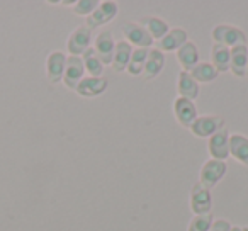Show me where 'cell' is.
<instances>
[{"label":"cell","mask_w":248,"mask_h":231,"mask_svg":"<svg viewBox=\"0 0 248 231\" xmlns=\"http://www.w3.org/2000/svg\"><path fill=\"white\" fill-rule=\"evenodd\" d=\"M226 162H219V160H207L201 169L199 184L204 185L206 189H213L224 175H226Z\"/></svg>","instance_id":"6da1fadb"},{"label":"cell","mask_w":248,"mask_h":231,"mask_svg":"<svg viewBox=\"0 0 248 231\" xmlns=\"http://www.w3.org/2000/svg\"><path fill=\"white\" fill-rule=\"evenodd\" d=\"M213 39L217 45L228 46V48H234V46L245 45L247 41V36L241 29L233 28V26H216L213 29Z\"/></svg>","instance_id":"7a4b0ae2"},{"label":"cell","mask_w":248,"mask_h":231,"mask_svg":"<svg viewBox=\"0 0 248 231\" xmlns=\"http://www.w3.org/2000/svg\"><path fill=\"white\" fill-rule=\"evenodd\" d=\"M223 126H224V119L219 118V116H201V118L197 116V119L190 126V129L199 138H211L214 133L223 129Z\"/></svg>","instance_id":"3957f363"},{"label":"cell","mask_w":248,"mask_h":231,"mask_svg":"<svg viewBox=\"0 0 248 231\" xmlns=\"http://www.w3.org/2000/svg\"><path fill=\"white\" fill-rule=\"evenodd\" d=\"M117 15V4L116 2H100L99 7L92 12V14L87 17V28L89 29H95L102 24L110 22L114 17Z\"/></svg>","instance_id":"277c9868"},{"label":"cell","mask_w":248,"mask_h":231,"mask_svg":"<svg viewBox=\"0 0 248 231\" xmlns=\"http://www.w3.org/2000/svg\"><path fill=\"white\" fill-rule=\"evenodd\" d=\"M90 41H92V29H89L87 26H80L72 32L68 43H66V48L72 56H80L89 49Z\"/></svg>","instance_id":"5b68a950"},{"label":"cell","mask_w":248,"mask_h":231,"mask_svg":"<svg viewBox=\"0 0 248 231\" xmlns=\"http://www.w3.org/2000/svg\"><path fill=\"white\" fill-rule=\"evenodd\" d=\"M209 153L213 156V160H219V162H224V160L230 156V133L228 129H219L217 133H214L209 138Z\"/></svg>","instance_id":"8992f818"},{"label":"cell","mask_w":248,"mask_h":231,"mask_svg":"<svg viewBox=\"0 0 248 231\" xmlns=\"http://www.w3.org/2000/svg\"><path fill=\"white\" fill-rule=\"evenodd\" d=\"M190 207L196 213V216L211 213V207H213L211 190L206 189L204 185H201V184H196L192 187V192H190Z\"/></svg>","instance_id":"52a82bcc"},{"label":"cell","mask_w":248,"mask_h":231,"mask_svg":"<svg viewBox=\"0 0 248 231\" xmlns=\"http://www.w3.org/2000/svg\"><path fill=\"white\" fill-rule=\"evenodd\" d=\"M83 73H85V66H83V60L80 56H70L66 58L65 73H63V82L68 89L75 90L78 83L83 80Z\"/></svg>","instance_id":"ba28073f"},{"label":"cell","mask_w":248,"mask_h":231,"mask_svg":"<svg viewBox=\"0 0 248 231\" xmlns=\"http://www.w3.org/2000/svg\"><path fill=\"white\" fill-rule=\"evenodd\" d=\"M123 34L126 36L128 43L131 46H138V48H146L153 45V38L148 34L145 28L141 24H136V22H129V24L123 26Z\"/></svg>","instance_id":"9c48e42d"},{"label":"cell","mask_w":248,"mask_h":231,"mask_svg":"<svg viewBox=\"0 0 248 231\" xmlns=\"http://www.w3.org/2000/svg\"><path fill=\"white\" fill-rule=\"evenodd\" d=\"M173 110H175L177 121L182 126H186V128H190L194 124V121L197 119V109L192 100L189 99L179 97L175 100V104H173Z\"/></svg>","instance_id":"30bf717a"},{"label":"cell","mask_w":248,"mask_h":231,"mask_svg":"<svg viewBox=\"0 0 248 231\" xmlns=\"http://www.w3.org/2000/svg\"><path fill=\"white\" fill-rule=\"evenodd\" d=\"M187 32L186 29L182 28H173V29H169V32L165 34V38H162L156 45V49L160 51H177L182 45L187 43Z\"/></svg>","instance_id":"8fae6325"},{"label":"cell","mask_w":248,"mask_h":231,"mask_svg":"<svg viewBox=\"0 0 248 231\" xmlns=\"http://www.w3.org/2000/svg\"><path fill=\"white\" fill-rule=\"evenodd\" d=\"M114 49H116V45H114L112 34L109 31H102L95 39V51L102 65H112Z\"/></svg>","instance_id":"7c38bea8"},{"label":"cell","mask_w":248,"mask_h":231,"mask_svg":"<svg viewBox=\"0 0 248 231\" xmlns=\"http://www.w3.org/2000/svg\"><path fill=\"white\" fill-rule=\"evenodd\" d=\"M66 66V56L62 51H55L48 56L46 60V73H48L49 82L56 83L63 78V73H65Z\"/></svg>","instance_id":"4fadbf2b"},{"label":"cell","mask_w":248,"mask_h":231,"mask_svg":"<svg viewBox=\"0 0 248 231\" xmlns=\"http://www.w3.org/2000/svg\"><path fill=\"white\" fill-rule=\"evenodd\" d=\"M247 60H248L247 45L234 46V48L230 49V70L236 77H247Z\"/></svg>","instance_id":"5bb4252c"},{"label":"cell","mask_w":248,"mask_h":231,"mask_svg":"<svg viewBox=\"0 0 248 231\" xmlns=\"http://www.w3.org/2000/svg\"><path fill=\"white\" fill-rule=\"evenodd\" d=\"M177 60H179L180 66L184 68V72H190L192 68L197 66L199 62V51H197V46L194 43L187 41L186 45H182L177 49Z\"/></svg>","instance_id":"9a60e30c"},{"label":"cell","mask_w":248,"mask_h":231,"mask_svg":"<svg viewBox=\"0 0 248 231\" xmlns=\"http://www.w3.org/2000/svg\"><path fill=\"white\" fill-rule=\"evenodd\" d=\"M107 89V80L106 78H93V77H87L78 83L75 92L82 97H97Z\"/></svg>","instance_id":"2e32d148"},{"label":"cell","mask_w":248,"mask_h":231,"mask_svg":"<svg viewBox=\"0 0 248 231\" xmlns=\"http://www.w3.org/2000/svg\"><path fill=\"white\" fill-rule=\"evenodd\" d=\"M133 46L128 41H119L116 43V49H114V60H112V68L116 72H124L128 70V63L131 58Z\"/></svg>","instance_id":"e0dca14e"},{"label":"cell","mask_w":248,"mask_h":231,"mask_svg":"<svg viewBox=\"0 0 248 231\" xmlns=\"http://www.w3.org/2000/svg\"><path fill=\"white\" fill-rule=\"evenodd\" d=\"M177 89H179L180 97H184V99L194 100V99H197V95H199V83L192 78V75H190L189 72H184V70L179 75Z\"/></svg>","instance_id":"ac0fdd59"},{"label":"cell","mask_w":248,"mask_h":231,"mask_svg":"<svg viewBox=\"0 0 248 231\" xmlns=\"http://www.w3.org/2000/svg\"><path fill=\"white\" fill-rule=\"evenodd\" d=\"M230 155H233L240 163L248 167V138L243 135L230 136Z\"/></svg>","instance_id":"d6986e66"},{"label":"cell","mask_w":248,"mask_h":231,"mask_svg":"<svg viewBox=\"0 0 248 231\" xmlns=\"http://www.w3.org/2000/svg\"><path fill=\"white\" fill-rule=\"evenodd\" d=\"M163 65H165V55H163L160 49H152L148 51V58H146V63H145V78L152 80L162 72Z\"/></svg>","instance_id":"ffe728a7"},{"label":"cell","mask_w":248,"mask_h":231,"mask_svg":"<svg viewBox=\"0 0 248 231\" xmlns=\"http://www.w3.org/2000/svg\"><path fill=\"white\" fill-rule=\"evenodd\" d=\"M211 55H213V63H211V65L216 68L217 73L230 70V48H228V46L214 43Z\"/></svg>","instance_id":"44dd1931"},{"label":"cell","mask_w":248,"mask_h":231,"mask_svg":"<svg viewBox=\"0 0 248 231\" xmlns=\"http://www.w3.org/2000/svg\"><path fill=\"white\" fill-rule=\"evenodd\" d=\"M83 66L87 68V72L90 73V77L93 78H100L104 72V65L100 62L99 55H97L95 48H89L83 53Z\"/></svg>","instance_id":"7402d4cb"},{"label":"cell","mask_w":248,"mask_h":231,"mask_svg":"<svg viewBox=\"0 0 248 231\" xmlns=\"http://www.w3.org/2000/svg\"><path fill=\"white\" fill-rule=\"evenodd\" d=\"M143 28L148 31V34L152 36L153 39H162L165 38V34L169 32V26L163 19L160 17H146L143 19Z\"/></svg>","instance_id":"603a6c76"},{"label":"cell","mask_w":248,"mask_h":231,"mask_svg":"<svg viewBox=\"0 0 248 231\" xmlns=\"http://www.w3.org/2000/svg\"><path fill=\"white\" fill-rule=\"evenodd\" d=\"M189 73L192 75V78L196 80L197 83L199 82L209 83V82H213V80H216V77H217L216 68H214L211 63H197L196 68H192Z\"/></svg>","instance_id":"cb8c5ba5"},{"label":"cell","mask_w":248,"mask_h":231,"mask_svg":"<svg viewBox=\"0 0 248 231\" xmlns=\"http://www.w3.org/2000/svg\"><path fill=\"white\" fill-rule=\"evenodd\" d=\"M146 58H148V49L146 48H138V49H133L131 53V58H129L128 63V72L131 75H141V72L145 70V63Z\"/></svg>","instance_id":"d4e9b609"},{"label":"cell","mask_w":248,"mask_h":231,"mask_svg":"<svg viewBox=\"0 0 248 231\" xmlns=\"http://www.w3.org/2000/svg\"><path fill=\"white\" fill-rule=\"evenodd\" d=\"M211 224H213V213L199 214L194 216L189 224V231H209Z\"/></svg>","instance_id":"484cf974"},{"label":"cell","mask_w":248,"mask_h":231,"mask_svg":"<svg viewBox=\"0 0 248 231\" xmlns=\"http://www.w3.org/2000/svg\"><path fill=\"white\" fill-rule=\"evenodd\" d=\"M100 2L97 0H78L73 4V12L78 15H90L97 7H99Z\"/></svg>","instance_id":"4316f807"},{"label":"cell","mask_w":248,"mask_h":231,"mask_svg":"<svg viewBox=\"0 0 248 231\" xmlns=\"http://www.w3.org/2000/svg\"><path fill=\"white\" fill-rule=\"evenodd\" d=\"M231 230V224L228 223L226 219H217V221H213L211 224L209 231H230Z\"/></svg>","instance_id":"83f0119b"},{"label":"cell","mask_w":248,"mask_h":231,"mask_svg":"<svg viewBox=\"0 0 248 231\" xmlns=\"http://www.w3.org/2000/svg\"><path fill=\"white\" fill-rule=\"evenodd\" d=\"M230 231H241V228H238V226H231V230Z\"/></svg>","instance_id":"f1b7e54d"},{"label":"cell","mask_w":248,"mask_h":231,"mask_svg":"<svg viewBox=\"0 0 248 231\" xmlns=\"http://www.w3.org/2000/svg\"><path fill=\"white\" fill-rule=\"evenodd\" d=\"M241 231H248V226L247 228H241Z\"/></svg>","instance_id":"f546056e"},{"label":"cell","mask_w":248,"mask_h":231,"mask_svg":"<svg viewBox=\"0 0 248 231\" xmlns=\"http://www.w3.org/2000/svg\"><path fill=\"white\" fill-rule=\"evenodd\" d=\"M247 77H248V60H247Z\"/></svg>","instance_id":"4dcf8cb0"}]
</instances>
